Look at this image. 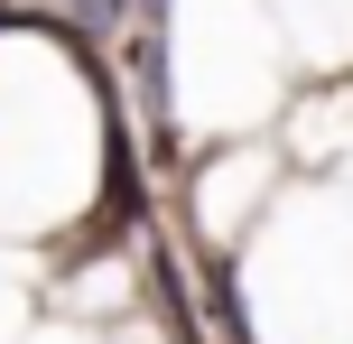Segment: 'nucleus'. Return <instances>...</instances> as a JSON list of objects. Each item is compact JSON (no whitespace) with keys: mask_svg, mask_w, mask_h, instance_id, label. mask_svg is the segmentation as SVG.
<instances>
[{"mask_svg":"<svg viewBox=\"0 0 353 344\" xmlns=\"http://www.w3.org/2000/svg\"><path fill=\"white\" fill-rule=\"evenodd\" d=\"M261 344H353V205L344 186L288 196L251 252Z\"/></svg>","mask_w":353,"mask_h":344,"instance_id":"nucleus-1","label":"nucleus"},{"mask_svg":"<svg viewBox=\"0 0 353 344\" xmlns=\"http://www.w3.org/2000/svg\"><path fill=\"white\" fill-rule=\"evenodd\" d=\"M93 112L65 65L37 47H0V223H47L84 196Z\"/></svg>","mask_w":353,"mask_h":344,"instance_id":"nucleus-2","label":"nucleus"},{"mask_svg":"<svg viewBox=\"0 0 353 344\" xmlns=\"http://www.w3.org/2000/svg\"><path fill=\"white\" fill-rule=\"evenodd\" d=\"M279 28H270V0H176V112L195 130H251L279 112Z\"/></svg>","mask_w":353,"mask_h":344,"instance_id":"nucleus-3","label":"nucleus"},{"mask_svg":"<svg viewBox=\"0 0 353 344\" xmlns=\"http://www.w3.org/2000/svg\"><path fill=\"white\" fill-rule=\"evenodd\" d=\"M270 28L307 65H353V0H270Z\"/></svg>","mask_w":353,"mask_h":344,"instance_id":"nucleus-4","label":"nucleus"},{"mask_svg":"<svg viewBox=\"0 0 353 344\" xmlns=\"http://www.w3.org/2000/svg\"><path fill=\"white\" fill-rule=\"evenodd\" d=\"M270 196H279V159H270V149H232L205 177V233H242V214L270 205Z\"/></svg>","mask_w":353,"mask_h":344,"instance_id":"nucleus-5","label":"nucleus"}]
</instances>
